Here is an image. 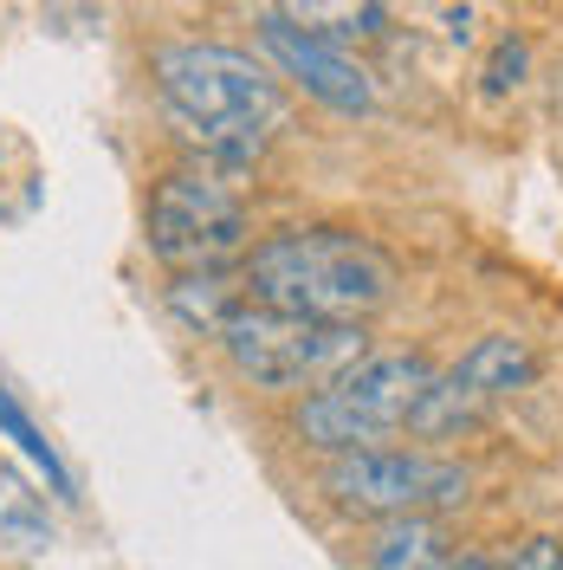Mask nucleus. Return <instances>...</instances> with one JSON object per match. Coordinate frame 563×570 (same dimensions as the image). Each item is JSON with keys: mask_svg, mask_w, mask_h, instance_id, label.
<instances>
[{"mask_svg": "<svg viewBox=\"0 0 563 570\" xmlns=\"http://www.w3.org/2000/svg\"><path fill=\"white\" fill-rule=\"evenodd\" d=\"M247 285L273 312L363 324L395 298V259L350 227H292L247 253Z\"/></svg>", "mask_w": 563, "mask_h": 570, "instance_id": "obj_1", "label": "nucleus"}, {"mask_svg": "<svg viewBox=\"0 0 563 570\" xmlns=\"http://www.w3.org/2000/svg\"><path fill=\"white\" fill-rule=\"evenodd\" d=\"M434 363L415 351L395 356H363L337 383H324L298 402V434L324 454H350V448H383L388 434L415 428L422 395L434 390Z\"/></svg>", "mask_w": 563, "mask_h": 570, "instance_id": "obj_2", "label": "nucleus"}, {"mask_svg": "<svg viewBox=\"0 0 563 570\" xmlns=\"http://www.w3.org/2000/svg\"><path fill=\"white\" fill-rule=\"evenodd\" d=\"M220 351L253 390H324L369 356V337H363V324L298 318V312H273L253 298L227 318Z\"/></svg>", "mask_w": 563, "mask_h": 570, "instance_id": "obj_3", "label": "nucleus"}, {"mask_svg": "<svg viewBox=\"0 0 563 570\" xmlns=\"http://www.w3.org/2000/svg\"><path fill=\"white\" fill-rule=\"evenodd\" d=\"M156 91L188 124V137H208L227 124H279V91L259 59L234 46H162L156 52Z\"/></svg>", "mask_w": 563, "mask_h": 570, "instance_id": "obj_4", "label": "nucleus"}, {"mask_svg": "<svg viewBox=\"0 0 563 570\" xmlns=\"http://www.w3.org/2000/svg\"><path fill=\"white\" fill-rule=\"evenodd\" d=\"M247 247V208L227 169H176L149 195V253L176 273H214Z\"/></svg>", "mask_w": 563, "mask_h": 570, "instance_id": "obj_5", "label": "nucleus"}, {"mask_svg": "<svg viewBox=\"0 0 563 570\" xmlns=\"http://www.w3.org/2000/svg\"><path fill=\"white\" fill-rule=\"evenodd\" d=\"M466 466L422 454V448H350L330 454L324 466V493L356 519H402V512H441L466 499Z\"/></svg>", "mask_w": 563, "mask_h": 570, "instance_id": "obj_6", "label": "nucleus"}, {"mask_svg": "<svg viewBox=\"0 0 563 570\" xmlns=\"http://www.w3.org/2000/svg\"><path fill=\"white\" fill-rule=\"evenodd\" d=\"M531 376H537L531 344L512 337V331H493V337H480L473 351H460V363H447L434 376V390L415 409V434L441 441V434H460V428L486 422L498 402H512V395L525 390Z\"/></svg>", "mask_w": 563, "mask_h": 570, "instance_id": "obj_7", "label": "nucleus"}, {"mask_svg": "<svg viewBox=\"0 0 563 570\" xmlns=\"http://www.w3.org/2000/svg\"><path fill=\"white\" fill-rule=\"evenodd\" d=\"M259 46H266V59H273L292 85H305L317 105H330L337 117H363V110H376V78L356 66L344 46H324V39L298 33L292 20H279V13L259 20Z\"/></svg>", "mask_w": 563, "mask_h": 570, "instance_id": "obj_8", "label": "nucleus"}, {"mask_svg": "<svg viewBox=\"0 0 563 570\" xmlns=\"http://www.w3.org/2000/svg\"><path fill=\"white\" fill-rule=\"evenodd\" d=\"M279 20H292L298 33L324 39V46H356V39H383L388 7L383 0H279Z\"/></svg>", "mask_w": 563, "mask_h": 570, "instance_id": "obj_9", "label": "nucleus"}, {"mask_svg": "<svg viewBox=\"0 0 563 570\" xmlns=\"http://www.w3.org/2000/svg\"><path fill=\"white\" fill-rule=\"evenodd\" d=\"M447 564V532L427 512L383 519L369 538V570H441Z\"/></svg>", "mask_w": 563, "mask_h": 570, "instance_id": "obj_10", "label": "nucleus"}, {"mask_svg": "<svg viewBox=\"0 0 563 570\" xmlns=\"http://www.w3.org/2000/svg\"><path fill=\"white\" fill-rule=\"evenodd\" d=\"M169 312H176L181 324H195L201 337H220L227 318L240 312V285H227L220 266H214V273H176V285H169Z\"/></svg>", "mask_w": 563, "mask_h": 570, "instance_id": "obj_11", "label": "nucleus"}, {"mask_svg": "<svg viewBox=\"0 0 563 570\" xmlns=\"http://www.w3.org/2000/svg\"><path fill=\"white\" fill-rule=\"evenodd\" d=\"M0 428H7V441H13L27 461L52 480V493H71V480H66V466H59V454H52V441H46V434L27 422V409H20V402H7V395H0Z\"/></svg>", "mask_w": 563, "mask_h": 570, "instance_id": "obj_12", "label": "nucleus"}, {"mask_svg": "<svg viewBox=\"0 0 563 570\" xmlns=\"http://www.w3.org/2000/svg\"><path fill=\"white\" fill-rule=\"evenodd\" d=\"M0 532H13L27 551H39V544H46V519L27 505V493H20L13 480H0Z\"/></svg>", "mask_w": 563, "mask_h": 570, "instance_id": "obj_13", "label": "nucleus"}, {"mask_svg": "<svg viewBox=\"0 0 563 570\" xmlns=\"http://www.w3.org/2000/svg\"><path fill=\"white\" fill-rule=\"evenodd\" d=\"M525 71H531L525 39H498L493 66H486V91H493V98H505V91H518V85H525Z\"/></svg>", "mask_w": 563, "mask_h": 570, "instance_id": "obj_14", "label": "nucleus"}, {"mask_svg": "<svg viewBox=\"0 0 563 570\" xmlns=\"http://www.w3.org/2000/svg\"><path fill=\"white\" fill-rule=\"evenodd\" d=\"M505 570H563V544L557 538H525V544L505 558Z\"/></svg>", "mask_w": 563, "mask_h": 570, "instance_id": "obj_15", "label": "nucleus"}, {"mask_svg": "<svg viewBox=\"0 0 563 570\" xmlns=\"http://www.w3.org/2000/svg\"><path fill=\"white\" fill-rule=\"evenodd\" d=\"M447 39H454V46L473 39V13H466V7H447Z\"/></svg>", "mask_w": 563, "mask_h": 570, "instance_id": "obj_16", "label": "nucleus"}, {"mask_svg": "<svg viewBox=\"0 0 563 570\" xmlns=\"http://www.w3.org/2000/svg\"><path fill=\"white\" fill-rule=\"evenodd\" d=\"M441 570H493V564H486V558H460V564H454V558H447V564H441Z\"/></svg>", "mask_w": 563, "mask_h": 570, "instance_id": "obj_17", "label": "nucleus"}]
</instances>
